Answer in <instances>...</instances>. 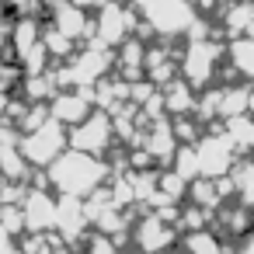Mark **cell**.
I'll list each match as a JSON object with an SVG mask.
<instances>
[{"label": "cell", "mask_w": 254, "mask_h": 254, "mask_svg": "<svg viewBox=\"0 0 254 254\" xmlns=\"http://www.w3.org/2000/svg\"><path fill=\"white\" fill-rule=\"evenodd\" d=\"M230 35H254V0H237L226 11Z\"/></svg>", "instance_id": "3"}, {"label": "cell", "mask_w": 254, "mask_h": 254, "mask_svg": "<svg viewBox=\"0 0 254 254\" xmlns=\"http://www.w3.org/2000/svg\"><path fill=\"white\" fill-rule=\"evenodd\" d=\"M244 247H247V251H254V233H251V237L244 240Z\"/></svg>", "instance_id": "9"}, {"label": "cell", "mask_w": 254, "mask_h": 254, "mask_svg": "<svg viewBox=\"0 0 254 254\" xmlns=\"http://www.w3.org/2000/svg\"><path fill=\"white\" fill-rule=\"evenodd\" d=\"M230 56H233V66L254 80V35H237L230 46Z\"/></svg>", "instance_id": "4"}, {"label": "cell", "mask_w": 254, "mask_h": 254, "mask_svg": "<svg viewBox=\"0 0 254 254\" xmlns=\"http://www.w3.org/2000/svg\"><path fill=\"white\" fill-rule=\"evenodd\" d=\"M226 132H230V139H237L244 150H254V119H247V112H244V115H233L230 126H226Z\"/></svg>", "instance_id": "5"}, {"label": "cell", "mask_w": 254, "mask_h": 254, "mask_svg": "<svg viewBox=\"0 0 254 254\" xmlns=\"http://www.w3.org/2000/svg\"><path fill=\"white\" fill-rule=\"evenodd\" d=\"M188 244H191V247H209V251L216 247V240H212V237H191Z\"/></svg>", "instance_id": "8"}, {"label": "cell", "mask_w": 254, "mask_h": 254, "mask_svg": "<svg viewBox=\"0 0 254 254\" xmlns=\"http://www.w3.org/2000/svg\"><path fill=\"white\" fill-rule=\"evenodd\" d=\"M195 157H198V171H202V174L219 178V174H226L230 164H233V139H205V143L195 150Z\"/></svg>", "instance_id": "1"}, {"label": "cell", "mask_w": 254, "mask_h": 254, "mask_svg": "<svg viewBox=\"0 0 254 254\" xmlns=\"http://www.w3.org/2000/svg\"><path fill=\"white\" fill-rule=\"evenodd\" d=\"M195 195H198L195 202H202V205H219V198H216V185H212V181L198 185V188H195Z\"/></svg>", "instance_id": "7"}, {"label": "cell", "mask_w": 254, "mask_h": 254, "mask_svg": "<svg viewBox=\"0 0 254 254\" xmlns=\"http://www.w3.org/2000/svg\"><path fill=\"white\" fill-rule=\"evenodd\" d=\"M216 60H219V49H216V46H209V42L191 46V56H188V77H191L195 84H205V80L212 77Z\"/></svg>", "instance_id": "2"}, {"label": "cell", "mask_w": 254, "mask_h": 254, "mask_svg": "<svg viewBox=\"0 0 254 254\" xmlns=\"http://www.w3.org/2000/svg\"><path fill=\"white\" fill-rule=\"evenodd\" d=\"M251 112H254V87H251Z\"/></svg>", "instance_id": "10"}, {"label": "cell", "mask_w": 254, "mask_h": 254, "mask_svg": "<svg viewBox=\"0 0 254 254\" xmlns=\"http://www.w3.org/2000/svg\"><path fill=\"white\" fill-rule=\"evenodd\" d=\"M237 188H240V195H244V205L254 212V164H244V167L237 171Z\"/></svg>", "instance_id": "6"}]
</instances>
